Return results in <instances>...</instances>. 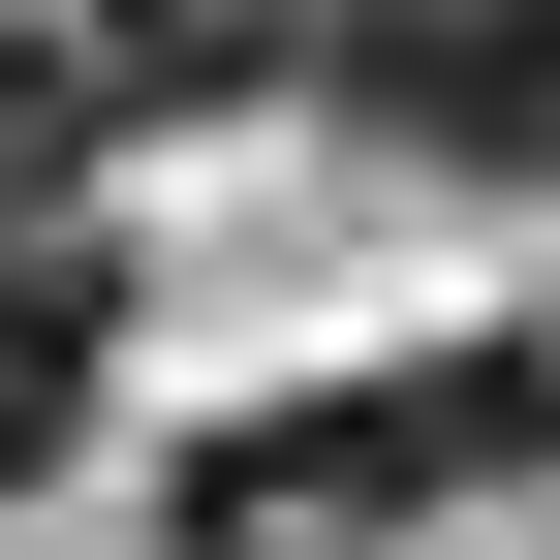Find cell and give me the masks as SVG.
Returning <instances> with one entry per match:
<instances>
[{"instance_id": "6da1fadb", "label": "cell", "mask_w": 560, "mask_h": 560, "mask_svg": "<svg viewBox=\"0 0 560 560\" xmlns=\"http://www.w3.org/2000/svg\"><path fill=\"white\" fill-rule=\"evenodd\" d=\"M436 467H529V374H436V405H249V436H187V560H342V529H405V499H436Z\"/></svg>"}, {"instance_id": "7a4b0ae2", "label": "cell", "mask_w": 560, "mask_h": 560, "mask_svg": "<svg viewBox=\"0 0 560 560\" xmlns=\"http://www.w3.org/2000/svg\"><path fill=\"white\" fill-rule=\"evenodd\" d=\"M312 62L405 125V156H467V187H560V0H342Z\"/></svg>"}, {"instance_id": "3957f363", "label": "cell", "mask_w": 560, "mask_h": 560, "mask_svg": "<svg viewBox=\"0 0 560 560\" xmlns=\"http://www.w3.org/2000/svg\"><path fill=\"white\" fill-rule=\"evenodd\" d=\"M94 342H125V280H94V219H0V499H32V467L94 436Z\"/></svg>"}, {"instance_id": "277c9868", "label": "cell", "mask_w": 560, "mask_h": 560, "mask_svg": "<svg viewBox=\"0 0 560 560\" xmlns=\"http://www.w3.org/2000/svg\"><path fill=\"white\" fill-rule=\"evenodd\" d=\"M312 32H342V0H94L62 62H94V125H219V94H280Z\"/></svg>"}, {"instance_id": "5b68a950", "label": "cell", "mask_w": 560, "mask_h": 560, "mask_svg": "<svg viewBox=\"0 0 560 560\" xmlns=\"http://www.w3.org/2000/svg\"><path fill=\"white\" fill-rule=\"evenodd\" d=\"M62 156H94V62H32V32H0V219H62Z\"/></svg>"}]
</instances>
